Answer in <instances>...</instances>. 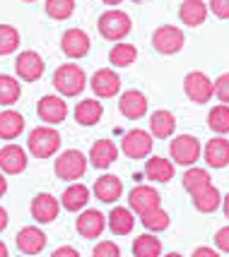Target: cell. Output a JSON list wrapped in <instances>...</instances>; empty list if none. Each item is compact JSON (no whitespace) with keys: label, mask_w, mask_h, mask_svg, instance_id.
Returning <instances> with one entry per match:
<instances>
[{"label":"cell","mask_w":229,"mask_h":257,"mask_svg":"<svg viewBox=\"0 0 229 257\" xmlns=\"http://www.w3.org/2000/svg\"><path fill=\"white\" fill-rule=\"evenodd\" d=\"M207 10L212 12L217 20H229V0H210Z\"/></svg>","instance_id":"ab89813d"},{"label":"cell","mask_w":229,"mask_h":257,"mask_svg":"<svg viewBox=\"0 0 229 257\" xmlns=\"http://www.w3.org/2000/svg\"><path fill=\"white\" fill-rule=\"evenodd\" d=\"M176 130V118H174L172 111H167V108H160V111H155L149 115V133L152 137H157V140H169Z\"/></svg>","instance_id":"484cf974"},{"label":"cell","mask_w":229,"mask_h":257,"mask_svg":"<svg viewBox=\"0 0 229 257\" xmlns=\"http://www.w3.org/2000/svg\"><path fill=\"white\" fill-rule=\"evenodd\" d=\"M20 94H22V84L20 79L12 77V75H0V106H12L20 101Z\"/></svg>","instance_id":"f546056e"},{"label":"cell","mask_w":229,"mask_h":257,"mask_svg":"<svg viewBox=\"0 0 229 257\" xmlns=\"http://www.w3.org/2000/svg\"><path fill=\"white\" fill-rule=\"evenodd\" d=\"M5 192H8V180H5V173L0 171V197H3Z\"/></svg>","instance_id":"f6af8a7d"},{"label":"cell","mask_w":229,"mask_h":257,"mask_svg":"<svg viewBox=\"0 0 229 257\" xmlns=\"http://www.w3.org/2000/svg\"><path fill=\"white\" fill-rule=\"evenodd\" d=\"M29 212L36 224H51V221H56L58 212H60V200L53 197L51 192H39L29 204Z\"/></svg>","instance_id":"4fadbf2b"},{"label":"cell","mask_w":229,"mask_h":257,"mask_svg":"<svg viewBox=\"0 0 229 257\" xmlns=\"http://www.w3.org/2000/svg\"><path fill=\"white\" fill-rule=\"evenodd\" d=\"M90 188L87 185H82V183H70L65 192L60 195V207L65 209V212H82L85 207H87V202H90Z\"/></svg>","instance_id":"ffe728a7"},{"label":"cell","mask_w":229,"mask_h":257,"mask_svg":"<svg viewBox=\"0 0 229 257\" xmlns=\"http://www.w3.org/2000/svg\"><path fill=\"white\" fill-rule=\"evenodd\" d=\"M137 58V48L133 44H123V41H116V46L109 51V63L114 67H128L133 65Z\"/></svg>","instance_id":"4dcf8cb0"},{"label":"cell","mask_w":229,"mask_h":257,"mask_svg":"<svg viewBox=\"0 0 229 257\" xmlns=\"http://www.w3.org/2000/svg\"><path fill=\"white\" fill-rule=\"evenodd\" d=\"M92 255L94 257H118L121 255V247L116 245L114 240H102L99 245L92 250Z\"/></svg>","instance_id":"f35d334b"},{"label":"cell","mask_w":229,"mask_h":257,"mask_svg":"<svg viewBox=\"0 0 229 257\" xmlns=\"http://www.w3.org/2000/svg\"><path fill=\"white\" fill-rule=\"evenodd\" d=\"M0 257H8V245L0 240Z\"/></svg>","instance_id":"7dc6e473"},{"label":"cell","mask_w":229,"mask_h":257,"mask_svg":"<svg viewBox=\"0 0 229 257\" xmlns=\"http://www.w3.org/2000/svg\"><path fill=\"white\" fill-rule=\"evenodd\" d=\"M207 5L203 0H183L179 8V20L186 27H200L207 20Z\"/></svg>","instance_id":"83f0119b"},{"label":"cell","mask_w":229,"mask_h":257,"mask_svg":"<svg viewBox=\"0 0 229 257\" xmlns=\"http://www.w3.org/2000/svg\"><path fill=\"white\" fill-rule=\"evenodd\" d=\"M155 137L152 133L147 130H140V127H133V130H128L123 135V140H121V152L126 154L128 159H147L152 154V142Z\"/></svg>","instance_id":"5b68a950"},{"label":"cell","mask_w":229,"mask_h":257,"mask_svg":"<svg viewBox=\"0 0 229 257\" xmlns=\"http://www.w3.org/2000/svg\"><path fill=\"white\" fill-rule=\"evenodd\" d=\"M133 255L135 257H160L162 255V240L157 235L145 233L133 240Z\"/></svg>","instance_id":"1f68e13d"},{"label":"cell","mask_w":229,"mask_h":257,"mask_svg":"<svg viewBox=\"0 0 229 257\" xmlns=\"http://www.w3.org/2000/svg\"><path fill=\"white\" fill-rule=\"evenodd\" d=\"M210 173H207L205 168H198V166H188V171L183 173V178H181V183H183V190L186 192H198L200 188H205V185H210Z\"/></svg>","instance_id":"836d02e7"},{"label":"cell","mask_w":229,"mask_h":257,"mask_svg":"<svg viewBox=\"0 0 229 257\" xmlns=\"http://www.w3.org/2000/svg\"><path fill=\"white\" fill-rule=\"evenodd\" d=\"M207 125L210 130L217 135H227L229 133V103H217L212 106L207 113Z\"/></svg>","instance_id":"e575fe53"},{"label":"cell","mask_w":229,"mask_h":257,"mask_svg":"<svg viewBox=\"0 0 229 257\" xmlns=\"http://www.w3.org/2000/svg\"><path fill=\"white\" fill-rule=\"evenodd\" d=\"M24 3H36V0H24Z\"/></svg>","instance_id":"f907efd6"},{"label":"cell","mask_w":229,"mask_h":257,"mask_svg":"<svg viewBox=\"0 0 229 257\" xmlns=\"http://www.w3.org/2000/svg\"><path fill=\"white\" fill-rule=\"evenodd\" d=\"M90 34L82 29H68L60 36V51L68 58H85L90 53Z\"/></svg>","instance_id":"e0dca14e"},{"label":"cell","mask_w":229,"mask_h":257,"mask_svg":"<svg viewBox=\"0 0 229 257\" xmlns=\"http://www.w3.org/2000/svg\"><path fill=\"white\" fill-rule=\"evenodd\" d=\"M118 108L123 113V118H128V120H140V118L147 113V96L137 89H128L121 94Z\"/></svg>","instance_id":"ac0fdd59"},{"label":"cell","mask_w":229,"mask_h":257,"mask_svg":"<svg viewBox=\"0 0 229 257\" xmlns=\"http://www.w3.org/2000/svg\"><path fill=\"white\" fill-rule=\"evenodd\" d=\"M191 197H193V207L203 214H212L222 207V192H219L212 183L205 185V188H200L198 192H193Z\"/></svg>","instance_id":"4316f807"},{"label":"cell","mask_w":229,"mask_h":257,"mask_svg":"<svg viewBox=\"0 0 229 257\" xmlns=\"http://www.w3.org/2000/svg\"><path fill=\"white\" fill-rule=\"evenodd\" d=\"M87 164H90V159L82 154L80 149H65V152H60L53 161V171H56V176L60 180H80L85 176V171H87Z\"/></svg>","instance_id":"3957f363"},{"label":"cell","mask_w":229,"mask_h":257,"mask_svg":"<svg viewBox=\"0 0 229 257\" xmlns=\"http://www.w3.org/2000/svg\"><path fill=\"white\" fill-rule=\"evenodd\" d=\"M44 10L51 20L63 22V20L72 17V12H75V0H46Z\"/></svg>","instance_id":"d590c367"},{"label":"cell","mask_w":229,"mask_h":257,"mask_svg":"<svg viewBox=\"0 0 229 257\" xmlns=\"http://www.w3.org/2000/svg\"><path fill=\"white\" fill-rule=\"evenodd\" d=\"M99 34H102L106 41H121V39H126L130 29H133V20H130V15L123 10H106L99 17Z\"/></svg>","instance_id":"277c9868"},{"label":"cell","mask_w":229,"mask_h":257,"mask_svg":"<svg viewBox=\"0 0 229 257\" xmlns=\"http://www.w3.org/2000/svg\"><path fill=\"white\" fill-rule=\"evenodd\" d=\"M133 3H145V0H133Z\"/></svg>","instance_id":"681fc988"},{"label":"cell","mask_w":229,"mask_h":257,"mask_svg":"<svg viewBox=\"0 0 229 257\" xmlns=\"http://www.w3.org/2000/svg\"><path fill=\"white\" fill-rule=\"evenodd\" d=\"M104 115V106L97 99H82L78 106H75V120L85 127H92L102 120Z\"/></svg>","instance_id":"f1b7e54d"},{"label":"cell","mask_w":229,"mask_h":257,"mask_svg":"<svg viewBox=\"0 0 229 257\" xmlns=\"http://www.w3.org/2000/svg\"><path fill=\"white\" fill-rule=\"evenodd\" d=\"M169 154H172V161H176L179 166H193L195 161L200 159L203 149H200V142L193 135H179L174 137L172 145H169Z\"/></svg>","instance_id":"52a82bcc"},{"label":"cell","mask_w":229,"mask_h":257,"mask_svg":"<svg viewBox=\"0 0 229 257\" xmlns=\"http://www.w3.org/2000/svg\"><path fill=\"white\" fill-rule=\"evenodd\" d=\"M90 164L94 168H109L118 159V147L111 142V140H97L90 149Z\"/></svg>","instance_id":"7402d4cb"},{"label":"cell","mask_w":229,"mask_h":257,"mask_svg":"<svg viewBox=\"0 0 229 257\" xmlns=\"http://www.w3.org/2000/svg\"><path fill=\"white\" fill-rule=\"evenodd\" d=\"M36 115L46 125H60L68 118L65 96H60V94H46V96H41L39 103H36Z\"/></svg>","instance_id":"ba28073f"},{"label":"cell","mask_w":229,"mask_h":257,"mask_svg":"<svg viewBox=\"0 0 229 257\" xmlns=\"http://www.w3.org/2000/svg\"><path fill=\"white\" fill-rule=\"evenodd\" d=\"M128 207L133 209V214L140 216V214L149 212V209L162 207V197L152 185H135L133 190L128 192Z\"/></svg>","instance_id":"8fae6325"},{"label":"cell","mask_w":229,"mask_h":257,"mask_svg":"<svg viewBox=\"0 0 229 257\" xmlns=\"http://www.w3.org/2000/svg\"><path fill=\"white\" fill-rule=\"evenodd\" d=\"M203 157H205V164L210 168L229 166V140H224L222 135L212 137L205 145V149H203Z\"/></svg>","instance_id":"44dd1931"},{"label":"cell","mask_w":229,"mask_h":257,"mask_svg":"<svg viewBox=\"0 0 229 257\" xmlns=\"http://www.w3.org/2000/svg\"><path fill=\"white\" fill-rule=\"evenodd\" d=\"M75 228H78V233L82 238H99L104 233V228H106V216H104L99 209H82L80 216H78V221H75Z\"/></svg>","instance_id":"9a60e30c"},{"label":"cell","mask_w":229,"mask_h":257,"mask_svg":"<svg viewBox=\"0 0 229 257\" xmlns=\"http://www.w3.org/2000/svg\"><path fill=\"white\" fill-rule=\"evenodd\" d=\"M222 212H224V216L229 219V192L222 197Z\"/></svg>","instance_id":"bcb514c9"},{"label":"cell","mask_w":229,"mask_h":257,"mask_svg":"<svg viewBox=\"0 0 229 257\" xmlns=\"http://www.w3.org/2000/svg\"><path fill=\"white\" fill-rule=\"evenodd\" d=\"M215 245H217V250L229 255V226H222L217 233H215Z\"/></svg>","instance_id":"60d3db41"},{"label":"cell","mask_w":229,"mask_h":257,"mask_svg":"<svg viewBox=\"0 0 229 257\" xmlns=\"http://www.w3.org/2000/svg\"><path fill=\"white\" fill-rule=\"evenodd\" d=\"M20 48V32L12 24H0V56H10Z\"/></svg>","instance_id":"8d00e7d4"},{"label":"cell","mask_w":229,"mask_h":257,"mask_svg":"<svg viewBox=\"0 0 229 257\" xmlns=\"http://www.w3.org/2000/svg\"><path fill=\"white\" fill-rule=\"evenodd\" d=\"M104 5H111V8H114V5H121V3H123V0H102Z\"/></svg>","instance_id":"c3c4849f"},{"label":"cell","mask_w":229,"mask_h":257,"mask_svg":"<svg viewBox=\"0 0 229 257\" xmlns=\"http://www.w3.org/2000/svg\"><path fill=\"white\" fill-rule=\"evenodd\" d=\"M186 44V36L179 27H174V24H162L155 29L152 34V46H155V51L162 53V56H174V53H179Z\"/></svg>","instance_id":"8992f818"},{"label":"cell","mask_w":229,"mask_h":257,"mask_svg":"<svg viewBox=\"0 0 229 257\" xmlns=\"http://www.w3.org/2000/svg\"><path fill=\"white\" fill-rule=\"evenodd\" d=\"M92 87V91L99 96V99H111L118 94L121 89V77H118V72L111 70V67H102V70H97L92 79L87 82Z\"/></svg>","instance_id":"5bb4252c"},{"label":"cell","mask_w":229,"mask_h":257,"mask_svg":"<svg viewBox=\"0 0 229 257\" xmlns=\"http://www.w3.org/2000/svg\"><path fill=\"white\" fill-rule=\"evenodd\" d=\"M27 164H29L27 149H22L20 145L0 147V171L5 176H20V173H24Z\"/></svg>","instance_id":"7c38bea8"},{"label":"cell","mask_w":229,"mask_h":257,"mask_svg":"<svg viewBox=\"0 0 229 257\" xmlns=\"http://www.w3.org/2000/svg\"><path fill=\"white\" fill-rule=\"evenodd\" d=\"M8 224H10V214H8L5 207H0V233L8 228Z\"/></svg>","instance_id":"ee69618b"},{"label":"cell","mask_w":229,"mask_h":257,"mask_svg":"<svg viewBox=\"0 0 229 257\" xmlns=\"http://www.w3.org/2000/svg\"><path fill=\"white\" fill-rule=\"evenodd\" d=\"M106 226L114 235H128L135 226V214L130 207H114L106 219Z\"/></svg>","instance_id":"d4e9b609"},{"label":"cell","mask_w":229,"mask_h":257,"mask_svg":"<svg viewBox=\"0 0 229 257\" xmlns=\"http://www.w3.org/2000/svg\"><path fill=\"white\" fill-rule=\"evenodd\" d=\"M200 255L217 257V250H215V247H195V250H193V257H200Z\"/></svg>","instance_id":"7bdbcfd3"},{"label":"cell","mask_w":229,"mask_h":257,"mask_svg":"<svg viewBox=\"0 0 229 257\" xmlns=\"http://www.w3.org/2000/svg\"><path fill=\"white\" fill-rule=\"evenodd\" d=\"M24 130V115L20 111H15V108H5V111H0V140H5V142H12V140H17Z\"/></svg>","instance_id":"603a6c76"},{"label":"cell","mask_w":229,"mask_h":257,"mask_svg":"<svg viewBox=\"0 0 229 257\" xmlns=\"http://www.w3.org/2000/svg\"><path fill=\"white\" fill-rule=\"evenodd\" d=\"M27 149L36 159H51L60 152V133L56 125H39L27 137Z\"/></svg>","instance_id":"6da1fadb"},{"label":"cell","mask_w":229,"mask_h":257,"mask_svg":"<svg viewBox=\"0 0 229 257\" xmlns=\"http://www.w3.org/2000/svg\"><path fill=\"white\" fill-rule=\"evenodd\" d=\"M15 243H17V250L24 255H39L48 243V235L36 226H24L22 231L15 235Z\"/></svg>","instance_id":"2e32d148"},{"label":"cell","mask_w":229,"mask_h":257,"mask_svg":"<svg viewBox=\"0 0 229 257\" xmlns=\"http://www.w3.org/2000/svg\"><path fill=\"white\" fill-rule=\"evenodd\" d=\"M183 91L193 103H210V99L215 96L212 79L207 77L205 72H200V70H193V72H188L183 77Z\"/></svg>","instance_id":"9c48e42d"},{"label":"cell","mask_w":229,"mask_h":257,"mask_svg":"<svg viewBox=\"0 0 229 257\" xmlns=\"http://www.w3.org/2000/svg\"><path fill=\"white\" fill-rule=\"evenodd\" d=\"M53 87L60 96H80L82 89L87 87V75L80 65L75 63H63L53 72Z\"/></svg>","instance_id":"7a4b0ae2"},{"label":"cell","mask_w":229,"mask_h":257,"mask_svg":"<svg viewBox=\"0 0 229 257\" xmlns=\"http://www.w3.org/2000/svg\"><path fill=\"white\" fill-rule=\"evenodd\" d=\"M63 255H70V257H80V252H78V250H75V247H56V250H53V257H63Z\"/></svg>","instance_id":"b9f144b4"},{"label":"cell","mask_w":229,"mask_h":257,"mask_svg":"<svg viewBox=\"0 0 229 257\" xmlns=\"http://www.w3.org/2000/svg\"><path fill=\"white\" fill-rule=\"evenodd\" d=\"M92 192L97 195V200L99 202H106V204H114L116 200H121V195H123V183L118 176H111V173H106L102 178L94 180V188Z\"/></svg>","instance_id":"d6986e66"},{"label":"cell","mask_w":229,"mask_h":257,"mask_svg":"<svg viewBox=\"0 0 229 257\" xmlns=\"http://www.w3.org/2000/svg\"><path fill=\"white\" fill-rule=\"evenodd\" d=\"M140 224L145 226L147 231H152V233H160V231H167V228H169L172 216L164 212L162 207H157V209H149V212L140 214Z\"/></svg>","instance_id":"d6a6232c"},{"label":"cell","mask_w":229,"mask_h":257,"mask_svg":"<svg viewBox=\"0 0 229 257\" xmlns=\"http://www.w3.org/2000/svg\"><path fill=\"white\" fill-rule=\"evenodd\" d=\"M212 89H215V96H217L222 103H229V72L219 75V77L212 82Z\"/></svg>","instance_id":"74e56055"},{"label":"cell","mask_w":229,"mask_h":257,"mask_svg":"<svg viewBox=\"0 0 229 257\" xmlns=\"http://www.w3.org/2000/svg\"><path fill=\"white\" fill-rule=\"evenodd\" d=\"M176 173L174 168V161L164 157H147L145 161V178L152 180V183H169Z\"/></svg>","instance_id":"cb8c5ba5"},{"label":"cell","mask_w":229,"mask_h":257,"mask_svg":"<svg viewBox=\"0 0 229 257\" xmlns=\"http://www.w3.org/2000/svg\"><path fill=\"white\" fill-rule=\"evenodd\" d=\"M44 70H46V63L36 51H22V53H17V58H15V75H17V79H22V82H36V79H41L44 77Z\"/></svg>","instance_id":"30bf717a"}]
</instances>
